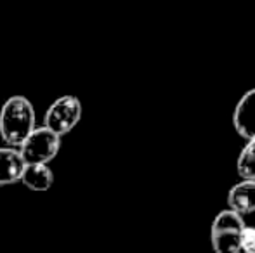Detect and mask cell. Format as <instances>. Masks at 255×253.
<instances>
[{"instance_id":"obj_8","label":"cell","mask_w":255,"mask_h":253,"mask_svg":"<svg viewBox=\"0 0 255 253\" xmlns=\"http://www.w3.org/2000/svg\"><path fill=\"white\" fill-rule=\"evenodd\" d=\"M21 182L28 189L44 192L51 189L54 182V173L47 165H26L23 175H21Z\"/></svg>"},{"instance_id":"obj_1","label":"cell","mask_w":255,"mask_h":253,"mask_svg":"<svg viewBox=\"0 0 255 253\" xmlns=\"http://www.w3.org/2000/svg\"><path fill=\"white\" fill-rule=\"evenodd\" d=\"M35 108L24 95H12L0 109V137L10 148H19L37 128Z\"/></svg>"},{"instance_id":"obj_4","label":"cell","mask_w":255,"mask_h":253,"mask_svg":"<svg viewBox=\"0 0 255 253\" xmlns=\"http://www.w3.org/2000/svg\"><path fill=\"white\" fill-rule=\"evenodd\" d=\"M82 118V104L75 95H63L47 108L44 116V127L63 137L71 132Z\"/></svg>"},{"instance_id":"obj_3","label":"cell","mask_w":255,"mask_h":253,"mask_svg":"<svg viewBox=\"0 0 255 253\" xmlns=\"http://www.w3.org/2000/svg\"><path fill=\"white\" fill-rule=\"evenodd\" d=\"M26 165H47L61 149V137L45 127H37L19 146Z\"/></svg>"},{"instance_id":"obj_10","label":"cell","mask_w":255,"mask_h":253,"mask_svg":"<svg viewBox=\"0 0 255 253\" xmlns=\"http://www.w3.org/2000/svg\"><path fill=\"white\" fill-rule=\"evenodd\" d=\"M240 252L243 253H255V227L245 226L240 241Z\"/></svg>"},{"instance_id":"obj_7","label":"cell","mask_w":255,"mask_h":253,"mask_svg":"<svg viewBox=\"0 0 255 253\" xmlns=\"http://www.w3.org/2000/svg\"><path fill=\"white\" fill-rule=\"evenodd\" d=\"M228 206L238 215H250L255 212V180H242L229 189Z\"/></svg>"},{"instance_id":"obj_5","label":"cell","mask_w":255,"mask_h":253,"mask_svg":"<svg viewBox=\"0 0 255 253\" xmlns=\"http://www.w3.org/2000/svg\"><path fill=\"white\" fill-rule=\"evenodd\" d=\"M233 125L242 139H255V88L245 92L238 101L233 113Z\"/></svg>"},{"instance_id":"obj_2","label":"cell","mask_w":255,"mask_h":253,"mask_svg":"<svg viewBox=\"0 0 255 253\" xmlns=\"http://www.w3.org/2000/svg\"><path fill=\"white\" fill-rule=\"evenodd\" d=\"M245 220L233 210H222L212 222L210 241L215 253H240V241Z\"/></svg>"},{"instance_id":"obj_9","label":"cell","mask_w":255,"mask_h":253,"mask_svg":"<svg viewBox=\"0 0 255 253\" xmlns=\"http://www.w3.org/2000/svg\"><path fill=\"white\" fill-rule=\"evenodd\" d=\"M236 170L243 180H255V139L247 141L236 162Z\"/></svg>"},{"instance_id":"obj_6","label":"cell","mask_w":255,"mask_h":253,"mask_svg":"<svg viewBox=\"0 0 255 253\" xmlns=\"http://www.w3.org/2000/svg\"><path fill=\"white\" fill-rule=\"evenodd\" d=\"M26 163L21 156L19 149L10 146H0V186L21 182Z\"/></svg>"}]
</instances>
